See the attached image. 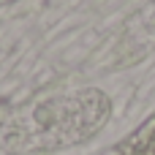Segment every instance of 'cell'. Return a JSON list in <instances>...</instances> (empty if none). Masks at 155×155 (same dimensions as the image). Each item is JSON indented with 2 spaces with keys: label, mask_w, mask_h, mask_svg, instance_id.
Returning <instances> with one entry per match:
<instances>
[{
  "label": "cell",
  "mask_w": 155,
  "mask_h": 155,
  "mask_svg": "<svg viewBox=\"0 0 155 155\" xmlns=\"http://www.w3.org/2000/svg\"><path fill=\"white\" fill-rule=\"evenodd\" d=\"M131 35H134V44H144V46H150L155 41V0L134 19Z\"/></svg>",
  "instance_id": "obj_1"
}]
</instances>
